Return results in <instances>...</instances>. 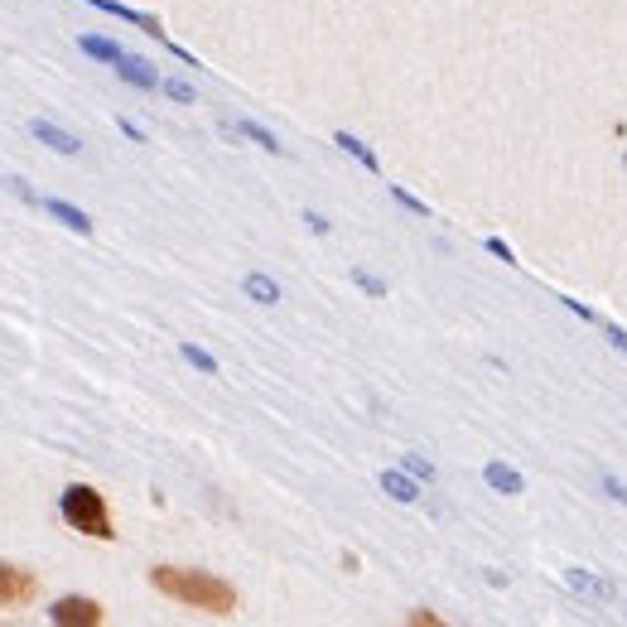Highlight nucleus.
<instances>
[{
    "mask_svg": "<svg viewBox=\"0 0 627 627\" xmlns=\"http://www.w3.org/2000/svg\"><path fill=\"white\" fill-rule=\"evenodd\" d=\"M338 145H343V150H348L353 160H362V164H367V169H377V155H372V150H367V145H362L357 136H348V131H338Z\"/></svg>",
    "mask_w": 627,
    "mask_h": 627,
    "instance_id": "14",
    "label": "nucleus"
},
{
    "mask_svg": "<svg viewBox=\"0 0 627 627\" xmlns=\"http://www.w3.org/2000/svg\"><path fill=\"white\" fill-rule=\"evenodd\" d=\"M116 68H121V78L126 82H136V87H160V78H155V68H150V63H145V58H121V63H116Z\"/></svg>",
    "mask_w": 627,
    "mask_h": 627,
    "instance_id": "9",
    "label": "nucleus"
},
{
    "mask_svg": "<svg viewBox=\"0 0 627 627\" xmlns=\"http://www.w3.org/2000/svg\"><path fill=\"white\" fill-rule=\"evenodd\" d=\"M237 131H242V136H251V140H256V145H266L271 155H280V150H285V145H280V140H275L271 131H261L256 121H237Z\"/></svg>",
    "mask_w": 627,
    "mask_h": 627,
    "instance_id": "13",
    "label": "nucleus"
},
{
    "mask_svg": "<svg viewBox=\"0 0 627 627\" xmlns=\"http://www.w3.org/2000/svg\"><path fill=\"white\" fill-rule=\"evenodd\" d=\"M246 295L256 304H280V285H275L271 275H246Z\"/></svg>",
    "mask_w": 627,
    "mask_h": 627,
    "instance_id": "10",
    "label": "nucleus"
},
{
    "mask_svg": "<svg viewBox=\"0 0 627 627\" xmlns=\"http://www.w3.org/2000/svg\"><path fill=\"white\" fill-rule=\"evenodd\" d=\"M164 97H174V102H193V87L184 78H169L164 82Z\"/></svg>",
    "mask_w": 627,
    "mask_h": 627,
    "instance_id": "15",
    "label": "nucleus"
},
{
    "mask_svg": "<svg viewBox=\"0 0 627 627\" xmlns=\"http://www.w3.org/2000/svg\"><path fill=\"white\" fill-rule=\"evenodd\" d=\"M10 189L20 193V198H25V203H34V193H29V184H25V179H10Z\"/></svg>",
    "mask_w": 627,
    "mask_h": 627,
    "instance_id": "18",
    "label": "nucleus"
},
{
    "mask_svg": "<svg viewBox=\"0 0 627 627\" xmlns=\"http://www.w3.org/2000/svg\"><path fill=\"white\" fill-rule=\"evenodd\" d=\"M353 280H357V285H362V290H367V295H386V285H382V280H377V275L357 271V275H353Z\"/></svg>",
    "mask_w": 627,
    "mask_h": 627,
    "instance_id": "16",
    "label": "nucleus"
},
{
    "mask_svg": "<svg viewBox=\"0 0 627 627\" xmlns=\"http://www.w3.org/2000/svg\"><path fill=\"white\" fill-rule=\"evenodd\" d=\"M150 579H155L160 594L179 599L184 608H203V613H232L237 608L232 584H222V579H213V574H203V570H169V565H160Z\"/></svg>",
    "mask_w": 627,
    "mask_h": 627,
    "instance_id": "1",
    "label": "nucleus"
},
{
    "mask_svg": "<svg viewBox=\"0 0 627 627\" xmlns=\"http://www.w3.org/2000/svg\"><path fill=\"white\" fill-rule=\"evenodd\" d=\"M483 478H488V488L507 492V497H517V492H521V473H517V468H507V464H488V468H483Z\"/></svg>",
    "mask_w": 627,
    "mask_h": 627,
    "instance_id": "8",
    "label": "nucleus"
},
{
    "mask_svg": "<svg viewBox=\"0 0 627 627\" xmlns=\"http://www.w3.org/2000/svg\"><path fill=\"white\" fill-rule=\"evenodd\" d=\"M179 353H184V362H189V367H198V372H208V377H218V357H213V353H203L198 343H184Z\"/></svg>",
    "mask_w": 627,
    "mask_h": 627,
    "instance_id": "12",
    "label": "nucleus"
},
{
    "mask_svg": "<svg viewBox=\"0 0 627 627\" xmlns=\"http://www.w3.org/2000/svg\"><path fill=\"white\" fill-rule=\"evenodd\" d=\"M34 574L20 570V565H0V608H20V603L34 599Z\"/></svg>",
    "mask_w": 627,
    "mask_h": 627,
    "instance_id": "3",
    "label": "nucleus"
},
{
    "mask_svg": "<svg viewBox=\"0 0 627 627\" xmlns=\"http://www.w3.org/2000/svg\"><path fill=\"white\" fill-rule=\"evenodd\" d=\"M406 468L415 473V478H430V473H435V468L425 464V459H415V454H406Z\"/></svg>",
    "mask_w": 627,
    "mask_h": 627,
    "instance_id": "17",
    "label": "nucleus"
},
{
    "mask_svg": "<svg viewBox=\"0 0 627 627\" xmlns=\"http://www.w3.org/2000/svg\"><path fill=\"white\" fill-rule=\"evenodd\" d=\"M78 49H82L87 58H97V63H121V58H126L121 49H116V44H111V39H102V34H82Z\"/></svg>",
    "mask_w": 627,
    "mask_h": 627,
    "instance_id": "7",
    "label": "nucleus"
},
{
    "mask_svg": "<svg viewBox=\"0 0 627 627\" xmlns=\"http://www.w3.org/2000/svg\"><path fill=\"white\" fill-rule=\"evenodd\" d=\"M49 623L58 627H97L102 623V608L92 599H58L54 608H49Z\"/></svg>",
    "mask_w": 627,
    "mask_h": 627,
    "instance_id": "4",
    "label": "nucleus"
},
{
    "mask_svg": "<svg viewBox=\"0 0 627 627\" xmlns=\"http://www.w3.org/2000/svg\"><path fill=\"white\" fill-rule=\"evenodd\" d=\"M29 136L39 140V145H49V150H58V155H78L82 140L68 136V131H58L54 121H29Z\"/></svg>",
    "mask_w": 627,
    "mask_h": 627,
    "instance_id": "5",
    "label": "nucleus"
},
{
    "mask_svg": "<svg viewBox=\"0 0 627 627\" xmlns=\"http://www.w3.org/2000/svg\"><path fill=\"white\" fill-rule=\"evenodd\" d=\"M58 512H63V521H68L78 536H97V541H111V536H116V531H111V512H107V502H102V492L82 488V483H73V488L63 492Z\"/></svg>",
    "mask_w": 627,
    "mask_h": 627,
    "instance_id": "2",
    "label": "nucleus"
},
{
    "mask_svg": "<svg viewBox=\"0 0 627 627\" xmlns=\"http://www.w3.org/2000/svg\"><path fill=\"white\" fill-rule=\"evenodd\" d=\"M44 208H49V218H54V222H63L68 232H78V237H92V218H87L82 208H73V203H63V198H49Z\"/></svg>",
    "mask_w": 627,
    "mask_h": 627,
    "instance_id": "6",
    "label": "nucleus"
},
{
    "mask_svg": "<svg viewBox=\"0 0 627 627\" xmlns=\"http://www.w3.org/2000/svg\"><path fill=\"white\" fill-rule=\"evenodd\" d=\"M382 488H386V497H396V502H415V497H420V488H415L410 478H401V473H382Z\"/></svg>",
    "mask_w": 627,
    "mask_h": 627,
    "instance_id": "11",
    "label": "nucleus"
}]
</instances>
